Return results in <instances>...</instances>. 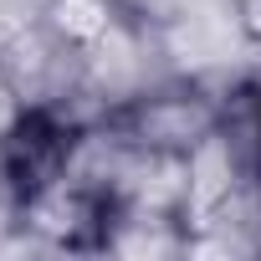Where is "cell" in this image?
I'll list each match as a JSON object with an SVG mask.
<instances>
[{"label":"cell","instance_id":"1","mask_svg":"<svg viewBox=\"0 0 261 261\" xmlns=\"http://www.w3.org/2000/svg\"><path fill=\"white\" fill-rule=\"evenodd\" d=\"M108 123L123 139H134L139 149L190 154L205 134H215V128L225 123V102H215L195 82H154L139 97H128L123 108H113Z\"/></svg>","mask_w":261,"mask_h":261},{"label":"cell","instance_id":"2","mask_svg":"<svg viewBox=\"0 0 261 261\" xmlns=\"http://www.w3.org/2000/svg\"><path fill=\"white\" fill-rule=\"evenodd\" d=\"M36 16L67 51H82V46H92L97 36H108L118 26L123 6L118 0H41Z\"/></svg>","mask_w":261,"mask_h":261},{"label":"cell","instance_id":"3","mask_svg":"<svg viewBox=\"0 0 261 261\" xmlns=\"http://www.w3.org/2000/svg\"><path fill=\"white\" fill-rule=\"evenodd\" d=\"M26 113H31V102L21 97V87L11 82V72L0 67V149L16 139V128L26 123Z\"/></svg>","mask_w":261,"mask_h":261}]
</instances>
